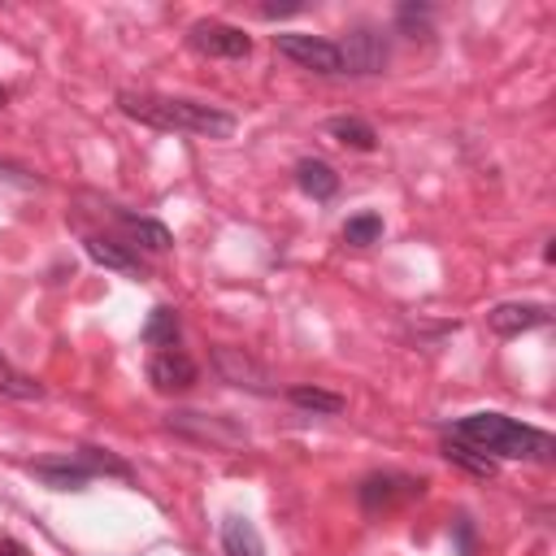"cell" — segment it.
<instances>
[{
	"instance_id": "obj_25",
	"label": "cell",
	"mask_w": 556,
	"mask_h": 556,
	"mask_svg": "<svg viewBox=\"0 0 556 556\" xmlns=\"http://www.w3.org/2000/svg\"><path fill=\"white\" fill-rule=\"evenodd\" d=\"M256 13L261 17H291V13H300V4H261Z\"/></svg>"
},
{
	"instance_id": "obj_18",
	"label": "cell",
	"mask_w": 556,
	"mask_h": 556,
	"mask_svg": "<svg viewBox=\"0 0 556 556\" xmlns=\"http://www.w3.org/2000/svg\"><path fill=\"white\" fill-rule=\"evenodd\" d=\"M443 456H447L452 465L469 469L473 478H495V469H500L486 452H478V447H469V443H460V439H447V443H443Z\"/></svg>"
},
{
	"instance_id": "obj_6",
	"label": "cell",
	"mask_w": 556,
	"mask_h": 556,
	"mask_svg": "<svg viewBox=\"0 0 556 556\" xmlns=\"http://www.w3.org/2000/svg\"><path fill=\"white\" fill-rule=\"evenodd\" d=\"M187 43L200 52V56H217V61H239L252 52V35H243V26H230V22H217V17H204L187 30Z\"/></svg>"
},
{
	"instance_id": "obj_17",
	"label": "cell",
	"mask_w": 556,
	"mask_h": 556,
	"mask_svg": "<svg viewBox=\"0 0 556 556\" xmlns=\"http://www.w3.org/2000/svg\"><path fill=\"white\" fill-rule=\"evenodd\" d=\"M178 313L169 308V304H156L152 308V317H148V326H143V343H152L156 352H165V348H178Z\"/></svg>"
},
{
	"instance_id": "obj_9",
	"label": "cell",
	"mask_w": 556,
	"mask_h": 556,
	"mask_svg": "<svg viewBox=\"0 0 556 556\" xmlns=\"http://www.w3.org/2000/svg\"><path fill=\"white\" fill-rule=\"evenodd\" d=\"M426 482L421 478H404V473H369L361 486H356V500L365 513H378V508H391L395 500H413L421 495Z\"/></svg>"
},
{
	"instance_id": "obj_24",
	"label": "cell",
	"mask_w": 556,
	"mask_h": 556,
	"mask_svg": "<svg viewBox=\"0 0 556 556\" xmlns=\"http://www.w3.org/2000/svg\"><path fill=\"white\" fill-rule=\"evenodd\" d=\"M452 539H456V552L460 556H478V534H473V521L469 517H456L452 521Z\"/></svg>"
},
{
	"instance_id": "obj_26",
	"label": "cell",
	"mask_w": 556,
	"mask_h": 556,
	"mask_svg": "<svg viewBox=\"0 0 556 556\" xmlns=\"http://www.w3.org/2000/svg\"><path fill=\"white\" fill-rule=\"evenodd\" d=\"M0 556H22V547L17 543H0Z\"/></svg>"
},
{
	"instance_id": "obj_21",
	"label": "cell",
	"mask_w": 556,
	"mask_h": 556,
	"mask_svg": "<svg viewBox=\"0 0 556 556\" xmlns=\"http://www.w3.org/2000/svg\"><path fill=\"white\" fill-rule=\"evenodd\" d=\"M378 235H382V217L378 213H356L343 226V243H352V248H369V243H378Z\"/></svg>"
},
{
	"instance_id": "obj_2",
	"label": "cell",
	"mask_w": 556,
	"mask_h": 556,
	"mask_svg": "<svg viewBox=\"0 0 556 556\" xmlns=\"http://www.w3.org/2000/svg\"><path fill=\"white\" fill-rule=\"evenodd\" d=\"M456 439L478 447V452H491L504 456V460H552L556 452V439L539 426H526V421H513L504 413H469L456 421Z\"/></svg>"
},
{
	"instance_id": "obj_5",
	"label": "cell",
	"mask_w": 556,
	"mask_h": 556,
	"mask_svg": "<svg viewBox=\"0 0 556 556\" xmlns=\"http://www.w3.org/2000/svg\"><path fill=\"white\" fill-rule=\"evenodd\" d=\"M213 369H217L222 382H230V387H239V391H252V395H274V391H278L274 374H269L256 356H248L243 348H230V343L213 348Z\"/></svg>"
},
{
	"instance_id": "obj_27",
	"label": "cell",
	"mask_w": 556,
	"mask_h": 556,
	"mask_svg": "<svg viewBox=\"0 0 556 556\" xmlns=\"http://www.w3.org/2000/svg\"><path fill=\"white\" fill-rule=\"evenodd\" d=\"M4 104H9V91H4V87H0V109H4Z\"/></svg>"
},
{
	"instance_id": "obj_20",
	"label": "cell",
	"mask_w": 556,
	"mask_h": 556,
	"mask_svg": "<svg viewBox=\"0 0 556 556\" xmlns=\"http://www.w3.org/2000/svg\"><path fill=\"white\" fill-rule=\"evenodd\" d=\"M287 400L291 404H300V408H313V413H343V395H334V391H321V387H291L287 391Z\"/></svg>"
},
{
	"instance_id": "obj_10",
	"label": "cell",
	"mask_w": 556,
	"mask_h": 556,
	"mask_svg": "<svg viewBox=\"0 0 556 556\" xmlns=\"http://www.w3.org/2000/svg\"><path fill=\"white\" fill-rule=\"evenodd\" d=\"M552 321V308L547 304H530V300H508V304H495L486 313V326L491 334L500 339H513V334H526V330H539Z\"/></svg>"
},
{
	"instance_id": "obj_3",
	"label": "cell",
	"mask_w": 556,
	"mask_h": 556,
	"mask_svg": "<svg viewBox=\"0 0 556 556\" xmlns=\"http://www.w3.org/2000/svg\"><path fill=\"white\" fill-rule=\"evenodd\" d=\"M165 426L191 443H204V447H222V452H235L248 443V430L222 413H195V408H174L165 417Z\"/></svg>"
},
{
	"instance_id": "obj_22",
	"label": "cell",
	"mask_w": 556,
	"mask_h": 556,
	"mask_svg": "<svg viewBox=\"0 0 556 556\" xmlns=\"http://www.w3.org/2000/svg\"><path fill=\"white\" fill-rule=\"evenodd\" d=\"M74 456H78V460H83V465L91 469V478H96V473H113V478H130V465H126V460H117V456H109L104 447H78Z\"/></svg>"
},
{
	"instance_id": "obj_14",
	"label": "cell",
	"mask_w": 556,
	"mask_h": 556,
	"mask_svg": "<svg viewBox=\"0 0 556 556\" xmlns=\"http://www.w3.org/2000/svg\"><path fill=\"white\" fill-rule=\"evenodd\" d=\"M113 208V217L122 222V230L139 243V248H148V252H165L174 239H169V230L161 226V222H152V217H135V213H126V208H117V204H109Z\"/></svg>"
},
{
	"instance_id": "obj_19",
	"label": "cell",
	"mask_w": 556,
	"mask_h": 556,
	"mask_svg": "<svg viewBox=\"0 0 556 556\" xmlns=\"http://www.w3.org/2000/svg\"><path fill=\"white\" fill-rule=\"evenodd\" d=\"M0 395H9V400H43V387H39L35 378L17 374V369L9 365V356L0 352Z\"/></svg>"
},
{
	"instance_id": "obj_16",
	"label": "cell",
	"mask_w": 556,
	"mask_h": 556,
	"mask_svg": "<svg viewBox=\"0 0 556 556\" xmlns=\"http://www.w3.org/2000/svg\"><path fill=\"white\" fill-rule=\"evenodd\" d=\"M326 135H334L343 148H356V152H374V148H378L374 126L361 122V117H330V122H326Z\"/></svg>"
},
{
	"instance_id": "obj_7",
	"label": "cell",
	"mask_w": 556,
	"mask_h": 556,
	"mask_svg": "<svg viewBox=\"0 0 556 556\" xmlns=\"http://www.w3.org/2000/svg\"><path fill=\"white\" fill-rule=\"evenodd\" d=\"M339 56H343V74H382L391 48H387V35L378 26H356L339 43Z\"/></svg>"
},
{
	"instance_id": "obj_13",
	"label": "cell",
	"mask_w": 556,
	"mask_h": 556,
	"mask_svg": "<svg viewBox=\"0 0 556 556\" xmlns=\"http://www.w3.org/2000/svg\"><path fill=\"white\" fill-rule=\"evenodd\" d=\"M35 473L48 482V486H56V491H83L87 482H91V469L70 452V456H61V460H39L35 465Z\"/></svg>"
},
{
	"instance_id": "obj_8",
	"label": "cell",
	"mask_w": 556,
	"mask_h": 556,
	"mask_svg": "<svg viewBox=\"0 0 556 556\" xmlns=\"http://www.w3.org/2000/svg\"><path fill=\"white\" fill-rule=\"evenodd\" d=\"M195 378H200L195 361H191L187 352H178V348L152 352V361H148V382H152L161 395H182V391L195 387Z\"/></svg>"
},
{
	"instance_id": "obj_12",
	"label": "cell",
	"mask_w": 556,
	"mask_h": 556,
	"mask_svg": "<svg viewBox=\"0 0 556 556\" xmlns=\"http://www.w3.org/2000/svg\"><path fill=\"white\" fill-rule=\"evenodd\" d=\"M222 552L226 556H265V543H261L256 521L243 517V513H230L222 521Z\"/></svg>"
},
{
	"instance_id": "obj_15",
	"label": "cell",
	"mask_w": 556,
	"mask_h": 556,
	"mask_svg": "<svg viewBox=\"0 0 556 556\" xmlns=\"http://www.w3.org/2000/svg\"><path fill=\"white\" fill-rule=\"evenodd\" d=\"M295 182H300V191L313 195V200H330V195L339 191V174H334L326 161H317V156H304V161L295 165Z\"/></svg>"
},
{
	"instance_id": "obj_1",
	"label": "cell",
	"mask_w": 556,
	"mask_h": 556,
	"mask_svg": "<svg viewBox=\"0 0 556 556\" xmlns=\"http://www.w3.org/2000/svg\"><path fill=\"white\" fill-rule=\"evenodd\" d=\"M117 109L152 130H187V135H204V139H230L235 135V117L200 104V100H182V96H156V91H117Z\"/></svg>"
},
{
	"instance_id": "obj_11",
	"label": "cell",
	"mask_w": 556,
	"mask_h": 556,
	"mask_svg": "<svg viewBox=\"0 0 556 556\" xmlns=\"http://www.w3.org/2000/svg\"><path fill=\"white\" fill-rule=\"evenodd\" d=\"M83 248H87V256H91L96 265H104V269H113V274L143 278V265H139V256H135L126 243H117V239H109V235H83Z\"/></svg>"
},
{
	"instance_id": "obj_4",
	"label": "cell",
	"mask_w": 556,
	"mask_h": 556,
	"mask_svg": "<svg viewBox=\"0 0 556 556\" xmlns=\"http://www.w3.org/2000/svg\"><path fill=\"white\" fill-rule=\"evenodd\" d=\"M274 48L278 56L295 61L300 70H313V74H343V56H339V43L321 39V35H304V30H278L274 35Z\"/></svg>"
},
{
	"instance_id": "obj_23",
	"label": "cell",
	"mask_w": 556,
	"mask_h": 556,
	"mask_svg": "<svg viewBox=\"0 0 556 556\" xmlns=\"http://www.w3.org/2000/svg\"><path fill=\"white\" fill-rule=\"evenodd\" d=\"M395 26L404 30V35H430V9L426 4H400L395 9Z\"/></svg>"
}]
</instances>
